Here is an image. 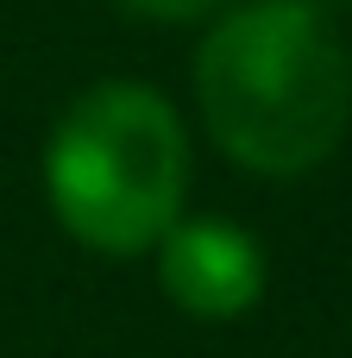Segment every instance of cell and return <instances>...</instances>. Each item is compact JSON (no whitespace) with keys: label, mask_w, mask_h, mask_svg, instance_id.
I'll list each match as a JSON object with an SVG mask.
<instances>
[{"label":"cell","mask_w":352,"mask_h":358,"mask_svg":"<svg viewBox=\"0 0 352 358\" xmlns=\"http://www.w3.org/2000/svg\"><path fill=\"white\" fill-rule=\"evenodd\" d=\"M44 195L76 245L101 258L151 252L183 220V195H189L183 113L151 82L82 88L50 126Z\"/></svg>","instance_id":"2"},{"label":"cell","mask_w":352,"mask_h":358,"mask_svg":"<svg viewBox=\"0 0 352 358\" xmlns=\"http://www.w3.org/2000/svg\"><path fill=\"white\" fill-rule=\"evenodd\" d=\"M208 138L252 176H302L352 120V63L315 0H246L195 50Z\"/></svg>","instance_id":"1"},{"label":"cell","mask_w":352,"mask_h":358,"mask_svg":"<svg viewBox=\"0 0 352 358\" xmlns=\"http://www.w3.org/2000/svg\"><path fill=\"white\" fill-rule=\"evenodd\" d=\"M346 63H352V57H346Z\"/></svg>","instance_id":"6"},{"label":"cell","mask_w":352,"mask_h":358,"mask_svg":"<svg viewBox=\"0 0 352 358\" xmlns=\"http://www.w3.org/2000/svg\"><path fill=\"white\" fill-rule=\"evenodd\" d=\"M315 6H321V0H315Z\"/></svg>","instance_id":"5"},{"label":"cell","mask_w":352,"mask_h":358,"mask_svg":"<svg viewBox=\"0 0 352 358\" xmlns=\"http://www.w3.org/2000/svg\"><path fill=\"white\" fill-rule=\"evenodd\" d=\"M120 6L139 13V19H157V25H189V19L214 13L220 0H120Z\"/></svg>","instance_id":"4"},{"label":"cell","mask_w":352,"mask_h":358,"mask_svg":"<svg viewBox=\"0 0 352 358\" xmlns=\"http://www.w3.org/2000/svg\"><path fill=\"white\" fill-rule=\"evenodd\" d=\"M157 283L189 321H239L265 296V252L233 220H176L157 245Z\"/></svg>","instance_id":"3"}]
</instances>
